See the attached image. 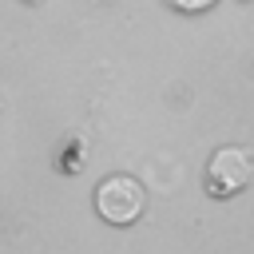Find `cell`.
<instances>
[{
	"instance_id": "1",
	"label": "cell",
	"mask_w": 254,
	"mask_h": 254,
	"mask_svg": "<svg viewBox=\"0 0 254 254\" xmlns=\"http://www.w3.org/2000/svg\"><path fill=\"white\" fill-rule=\"evenodd\" d=\"M147 210V190L135 175H107L95 187V214L111 226H131Z\"/></svg>"
},
{
	"instance_id": "2",
	"label": "cell",
	"mask_w": 254,
	"mask_h": 254,
	"mask_svg": "<svg viewBox=\"0 0 254 254\" xmlns=\"http://www.w3.org/2000/svg\"><path fill=\"white\" fill-rule=\"evenodd\" d=\"M206 194L210 198H234L254 183V155L246 147H218L206 163Z\"/></svg>"
},
{
	"instance_id": "3",
	"label": "cell",
	"mask_w": 254,
	"mask_h": 254,
	"mask_svg": "<svg viewBox=\"0 0 254 254\" xmlns=\"http://www.w3.org/2000/svg\"><path fill=\"white\" fill-rule=\"evenodd\" d=\"M171 8H179V12H206V8H214L218 0H167Z\"/></svg>"
}]
</instances>
